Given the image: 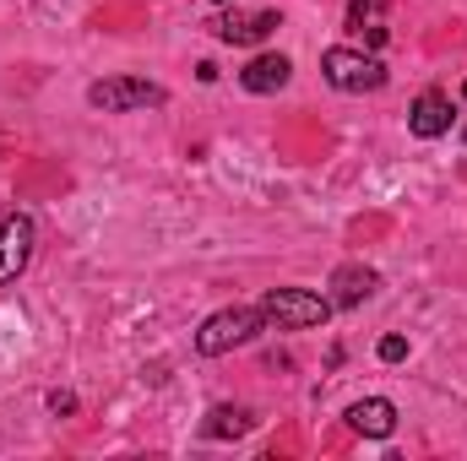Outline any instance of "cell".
<instances>
[{
	"instance_id": "14",
	"label": "cell",
	"mask_w": 467,
	"mask_h": 461,
	"mask_svg": "<svg viewBox=\"0 0 467 461\" xmlns=\"http://www.w3.org/2000/svg\"><path fill=\"white\" fill-rule=\"evenodd\" d=\"M213 5H234V0H213Z\"/></svg>"
},
{
	"instance_id": "3",
	"label": "cell",
	"mask_w": 467,
	"mask_h": 461,
	"mask_svg": "<svg viewBox=\"0 0 467 461\" xmlns=\"http://www.w3.org/2000/svg\"><path fill=\"white\" fill-rule=\"evenodd\" d=\"M321 71H327V82L337 93H375L386 82V66L375 55H358V49H343V44L321 55Z\"/></svg>"
},
{
	"instance_id": "4",
	"label": "cell",
	"mask_w": 467,
	"mask_h": 461,
	"mask_svg": "<svg viewBox=\"0 0 467 461\" xmlns=\"http://www.w3.org/2000/svg\"><path fill=\"white\" fill-rule=\"evenodd\" d=\"M88 104L104 109V115H130V109L163 104V87L136 82V77H109V82H93V87H88Z\"/></svg>"
},
{
	"instance_id": "7",
	"label": "cell",
	"mask_w": 467,
	"mask_h": 461,
	"mask_svg": "<svg viewBox=\"0 0 467 461\" xmlns=\"http://www.w3.org/2000/svg\"><path fill=\"white\" fill-rule=\"evenodd\" d=\"M451 115H457V109H451V98L430 87V93H419V98H413L408 130H413V136H424V141H435V136H446V130H451Z\"/></svg>"
},
{
	"instance_id": "1",
	"label": "cell",
	"mask_w": 467,
	"mask_h": 461,
	"mask_svg": "<svg viewBox=\"0 0 467 461\" xmlns=\"http://www.w3.org/2000/svg\"><path fill=\"white\" fill-rule=\"evenodd\" d=\"M261 315H266L272 326H283V332H310V326H327L332 299H321V293H310V288H266Z\"/></svg>"
},
{
	"instance_id": "13",
	"label": "cell",
	"mask_w": 467,
	"mask_h": 461,
	"mask_svg": "<svg viewBox=\"0 0 467 461\" xmlns=\"http://www.w3.org/2000/svg\"><path fill=\"white\" fill-rule=\"evenodd\" d=\"M408 358V337H380V364H402Z\"/></svg>"
},
{
	"instance_id": "5",
	"label": "cell",
	"mask_w": 467,
	"mask_h": 461,
	"mask_svg": "<svg viewBox=\"0 0 467 461\" xmlns=\"http://www.w3.org/2000/svg\"><path fill=\"white\" fill-rule=\"evenodd\" d=\"M223 44H266L283 22H277V11H229V16H213L207 22Z\"/></svg>"
},
{
	"instance_id": "12",
	"label": "cell",
	"mask_w": 467,
	"mask_h": 461,
	"mask_svg": "<svg viewBox=\"0 0 467 461\" xmlns=\"http://www.w3.org/2000/svg\"><path fill=\"white\" fill-rule=\"evenodd\" d=\"M375 11H380V0H353V5H348V27H369V22H375Z\"/></svg>"
},
{
	"instance_id": "6",
	"label": "cell",
	"mask_w": 467,
	"mask_h": 461,
	"mask_svg": "<svg viewBox=\"0 0 467 461\" xmlns=\"http://www.w3.org/2000/svg\"><path fill=\"white\" fill-rule=\"evenodd\" d=\"M27 255H33V223H27L22 212H5V218H0V282L22 277Z\"/></svg>"
},
{
	"instance_id": "2",
	"label": "cell",
	"mask_w": 467,
	"mask_h": 461,
	"mask_svg": "<svg viewBox=\"0 0 467 461\" xmlns=\"http://www.w3.org/2000/svg\"><path fill=\"white\" fill-rule=\"evenodd\" d=\"M261 326H266L261 304H234V310H218L213 321H202V332H196V353L218 358V353H229V347H244Z\"/></svg>"
},
{
	"instance_id": "11",
	"label": "cell",
	"mask_w": 467,
	"mask_h": 461,
	"mask_svg": "<svg viewBox=\"0 0 467 461\" xmlns=\"http://www.w3.org/2000/svg\"><path fill=\"white\" fill-rule=\"evenodd\" d=\"M250 424H255V418H250L244 407H229V402H223V407H213V413H207V424H202V429H207V440H239Z\"/></svg>"
},
{
	"instance_id": "8",
	"label": "cell",
	"mask_w": 467,
	"mask_h": 461,
	"mask_svg": "<svg viewBox=\"0 0 467 461\" xmlns=\"http://www.w3.org/2000/svg\"><path fill=\"white\" fill-rule=\"evenodd\" d=\"M375 288H380V277H375L369 266H358V261H348V266L332 271V304H337V310H358Z\"/></svg>"
},
{
	"instance_id": "15",
	"label": "cell",
	"mask_w": 467,
	"mask_h": 461,
	"mask_svg": "<svg viewBox=\"0 0 467 461\" xmlns=\"http://www.w3.org/2000/svg\"><path fill=\"white\" fill-rule=\"evenodd\" d=\"M462 98H467V82H462Z\"/></svg>"
},
{
	"instance_id": "9",
	"label": "cell",
	"mask_w": 467,
	"mask_h": 461,
	"mask_svg": "<svg viewBox=\"0 0 467 461\" xmlns=\"http://www.w3.org/2000/svg\"><path fill=\"white\" fill-rule=\"evenodd\" d=\"M348 429L364 435V440H386V435L397 429V407H391L386 396H364V402L348 407Z\"/></svg>"
},
{
	"instance_id": "10",
	"label": "cell",
	"mask_w": 467,
	"mask_h": 461,
	"mask_svg": "<svg viewBox=\"0 0 467 461\" xmlns=\"http://www.w3.org/2000/svg\"><path fill=\"white\" fill-rule=\"evenodd\" d=\"M288 77H294V66H288L283 55H255V60L239 71L244 93H283V87H288Z\"/></svg>"
},
{
	"instance_id": "16",
	"label": "cell",
	"mask_w": 467,
	"mask_h": 461,
	"mask_svg": "<svg viewBox=\"0 0 467 461\" xmlns=\"http://www.w3.org/2000/svg\"><path fill=\"white\" fill-rule=\"evenodd\" d=\"M462 141H467V130H462Z\"/></svg>"
}]
</instances>
